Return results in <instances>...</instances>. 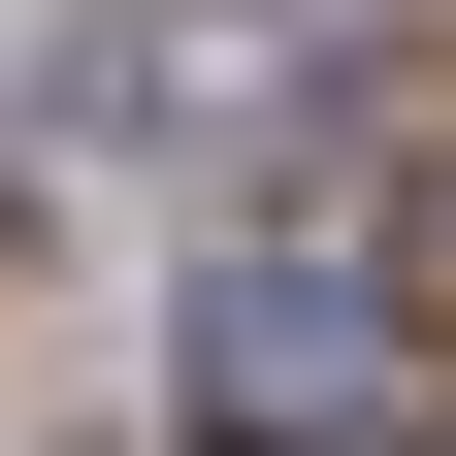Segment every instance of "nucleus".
<instances>
[{
    "label": "nucleus",
    "mask_w": 456,
    "mask_h": 456,
    "mask_svg": "<svg viewBox=\"0 0 456 456\" xmlns=\"http://www.w3.org/2000/svg\"><path fill=\"white\" fill-rule=\"evenodd\" d=\"M196 424L228 456H391V294L326 261V228H228L196 261Z\"/></svg>",
    "instance_id": "1"
}]
</instances>
